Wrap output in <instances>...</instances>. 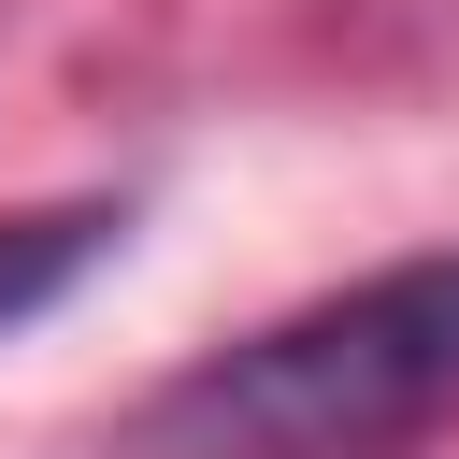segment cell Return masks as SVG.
Listing matches in <instances>:
<instances>
[{"instance_id": "cell-1", "label": "cell", "mask_w": 459, "mask_h": 459, "mask_svg": "<svg viewBox=\"0 0 459 459\" xmlns=\"http://www.w3.org/2000/svg\"><path fill=\"white\" fill-rule=\"evenodd\" d=\"M445 416H459V244L215 344L115 430V459H402Z\"/></svg>"}, {"instance_id": "cell-2", "label": "cell", "mask_w": 459, "mask_h": 459, "mask_svg": "<svg viewBox=\"0 0 459 459\" xmlns=\"http://www.w3.org/2000/svg\"><path fill=\"white\" fill-rule=\"evenodd\" d=\"M115 201H43V215H0V330H29L43 301H72L100 258H115Z\"/></svg>"}]
</instances>
